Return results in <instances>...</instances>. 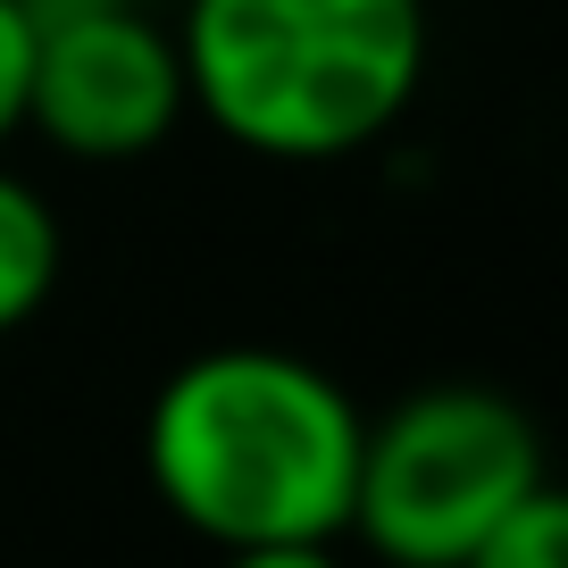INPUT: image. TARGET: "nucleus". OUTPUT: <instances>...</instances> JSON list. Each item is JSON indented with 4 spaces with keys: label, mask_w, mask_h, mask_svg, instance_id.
Instances as JSON below:
<instances>
[{
    "label": "nucleus",
    "mask_w": 568,
    "mask_h": 568,
    "mask_svg": "<svg viewBox=\"0 0 568 568\" xmlns=\"http://www.w3.org/2000/svg\"><path fill=\"white\" fill-rule=\"evenodd\" d=\"M26 18V34H51V26H68V18H84V9H101V0H9Z\"/></svg>",
    "instance_id": "nucleus-9"
},
{
    "label": "nucleus",
    "mask_w": 568,
    "mask_h": 568,
    "mask_svg": "<svg viewBox=\"0 0 568 568\" xmlns=\"http://www.w3.org/2000/svg\"><path fill=\"white\" fill-rule=\"evenodd\" d=\"M59 260H68V243H59L51 201L0 160V335H18L59 293Z\"/></svg>",
    "instance_id": "nucleus-5"
},
{
    "label": "nucleus",
    "mask_w": 568,
    "mask_h": 568,
    "mask_svg": "<svg viewBox=\"0 0 568 568\" xmlns=\"http://www.w3.org/2000/svg\"><path fill=\"white\" fill-rule=\"evenodd\" d=\"M217 568H343L335 544H267V551H226Z\"/></svg>",
    "instance_id": "nucleus-8"
},
{
    "label": "nucleus",
    "mask_w": 568,
    "mask_h": 568,
    "mask_svg": "<svg viewBox=\"0 0 568 568\" xmlns=\"http://www.w3.org/2000/svg\"><path fill=\"white\" fill-rule=\"evenodd\" d=\"M460 568H568V501L551 494V485L527 494Z\"/></svg>",
    "instance_id": "nucleus-6"
},
{
    "label": "nucleus",
    "mask_w": 568,
    "mask_h": 568,
    "mask_svg": "<svg viewBox=\"0 0 568 568\" xmlns=\"http://www.w3.org/2000/svg\"><path fill=\"white\" fill-rule=\"evenodd\" d=\"M151 9H168V0H151Z\"/></svg>",
    "instance_id": "nucleus-10"
},
{
    "label": "nucleus",
    "mask_w": 568,
    "mask_h": 568,
    "mask_svg": "<svg viewBox=\"0 0 568 568\" xmlns=\"http://www.w3.org/2000/svg\"><path fill=\"white\" fill-rule=\"evenodd\" d=\"M26 68H34V34H26V18L0 0V151L26 134Z\"/></svg>",
    "instance_id": "nucleus-7"
},
{
    "label": "nucleus",
    "mask_w": 568,
    "mask_h": 568,
    "mask_svg": "<svg viewBox=\"0 0 568 568\" xmlns=\"http://www.w3.org/2000/svg\"><path fill=\"white\" fill-rule=\"evenodd\" d=\"M193 92H184L176 26L151 0H101L84 18L34 34V68H26V125L51 151L92 168L151 160L184 125Z\"/></svg>",
    "instance_id": "nucleus-4"
},
{
    "label": "nucleus",
    "mask_w": 568,
    "mask_h": 568,
    "mask_svg": "<svg viewBox=\"0 0 568 568\" xmlns=\"http://www.w3.org/2000/svg\"><path fill=\"white\" fill-rule=\"evenodd\" d=\"M359 402L284 343H217L160 376L142 409V477L217 551L335 544L352 527Z\"/></svg>",
    "instance_id": "nucleus-1"
},
{
    "label": "nucleus",
    "mask_w": 568,
    "mask_h": 568,
    "mask_svg": "<svg viewBox=\"0 0 568 568\" xmlns=\"http://www.w3.org/2000/svg\"><path fill=\"white\" fill-rule=\"evenodd\" d=\"M544 485V435L501 385H418L359 435L343 535L385 568H460Z\"/></svg>",
    "instance_id": "nucleus-3"
},
{
    "label": "nucleus",
    "mask_w": 568,
    "mask_h": 568,
    "mask_svg": "<svg viewBox=\"0 0 568 568\" xmlns=\"http://www.w3.org/2000/svg\"><path fill=\"white\" fill-rule=\"evenodd\" d=\"M193 109L251 160L326 168L385 142L426 84V0H176Z\"/></svg>",
    "instance_id": "nucleus-2"
}]
</instances>
